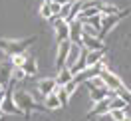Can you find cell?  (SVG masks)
I'll return each instance as SVG.
<instances>
[{"label": "cell", "instance_id": "1", "mask_svg": "<svg viewBox=\"0 0 131 121\" xmlns=\"http://www.w3.org/2000/svg\"><path fill=\"white\" fill-rule=\"evenodd\" d=\"M131 14V8H123V10H119V12H115V14H101V26H99V30H97V36L99 40H103L107 34L113 30L115 26H117V22L119 20H123V18H127Z\"/></svg>", "mask_w": 131, "mask_h": 121}, {"label": "cell", "instance_id": "2", "mask_svg": "<svg viewBox=\"0 0 131 121\" xmlns=\"http://www.w3.org/2000/svg\"><path fill=\"white\" fill-rule=\"evenodd\" d=\"M34 42H36L34 36L24 38V40H2V38H0V50H2L4 54H8V56H16V54H24Z\"/></svg>", "mask_w": 131, "mask_h": 121}, {"label": "cell", "instance_id": "3", "mask_svg": "<svg viewBox=\"0 0 131 121\" xmlns=\"http://www.w3.org/2000/svg\"><path fill=\"white\" fill-rule=\"evenodd\" d=\"M12 97H14V103H16V107H18L22 113H24V117H30V113L36 111V109H42L40 105L34 101V97L30 95L28 91H24V89H18V91H14V93H12Z\"/></svg>", "mask_w": 131, "mask_h": 121}, {"label": "cell", "instance_id": "4", "mask_svg": "<svg viewBox=\"0 0 131 121\" xmlns=\"http://www.w3.org/2000/svg\"><path fill=\"white\" fill-rule=\"evenodd\" d=\"M97 75L103 80V85H105L107 89H111V91H115L117 87H121V85H123V81L119 80V75H115L113 72H109V70L105 68V64H103V68L99 70Z\"/></svg>", "mask_w": 131, "mask_h": 121}, {"label": "cell", "instance_id": "5", "mask_svg": "<svg viewBox=\"0 0 131 121\" xmlns=\"http://www.w3.org/2000/svg\"><path fill=\"white\" fill-rule=\"evenodd\" d=\"M0 109L4 111V115H6V113H8V115H24V113L16 107V103H14V97H12V81H10L8 91H4V99H2Z\"/></svg>", "mask_w": 131, "mask_h": 121}, {"label": "cell", "instance_id": "6", "mask_svg": "<svg viewBox=\"0 0 131 121\" xmlns=\"http://www.w3.org/2000/svg\"><path fill=\"white\" fill-rule=\"evenodd\" d=\"M85 85H88V91H90V99L95 103V101H99V99H103V97H107V95H113V91L111 89H107L105 85H93L90 80L88 81H83Z\"/></svg>", "mask_w": 131, "mask_h": 121}, {"label": "cell", "instance_id": "7", "mask_svg": "<svg viewBox=\"0 0 131 121\" xmlns=\"http://www.w3.org/2000/svg\"><path fill=\"white\" fill-rule=\"evenodd\" d=\"M70 46H72V42H70V40L58 42V50H56V70H60V68H64V65H66V58H68Z\"/></svg>", "mask_w": 131, "mask_h": 121}, {"label": "cell", "instance_id": "8", "mask_svg": "<svg viewBox=\"0 0 131 121\" xmlns=\"http://www.w3.org/2000/svg\"><path fill=\"white\" fill-rule=\"evenodd\" d=\"M82 46L88 50H103L105 52V46H103V42L99 40L95 34H90V32H83L82 34Z\"/></svg>", "mask_w": 131, "mask_h": 121}, {"label": "cell", "instance_id": "9", "mask_svg": "<svg viewBox=\"0 0 131 121\" xmlns=\"http://www.w3.org/2000/svg\"><path fill=\"white\" fill-rule=\"evenodd\" d=\"M82 34H83V24L80 20H72L70 22V36H68V40L72 44H82Z\"/></svg>", "mask_w": 131, "mask_h": 121}, {"label": "cell", "instance_id": "10", "mask_svg": "<svg viewBox=\"0 0 131 121\" xmlns=\"http://www.w3.org/2000/svg\"><path fill=\"white\" fill-rule=\"evenodd\" d=\"M109 99H111V95L103 97V99H99V101H95V105H93V109L90 111V117H97V115H107L109 113Z\"/></svg>", "mask_w": 131, "mask_h": 121}, {"label": "cell", "instance_id": "11", "mask_svg": "<svg viewBox=\"0 0 131 121\" xmlns=\"http://www.w3.org/2000/svg\"><path fill=\"white\" fill-rule=\"evenodd\" d=\"M12 70H14V68L10 64V60L0 64V83H2L4 87H8V83L12 81Z\"/></svg>", "mask_w": 131, "mask_h": 121}, {"label": "cell", "instance_id": "12", "mask_svg": "<svg viewBox=\"0 0 131 121\" xmlns=\"http://www.w3.org/2000/svg\"><path fill=\"white\" fill-rule=\"evenodd\" d=\"M20 70L24 72L26 78H32V75H36V72H38L36 60H34L32 56H24V64H22V68H20Z\"/></svg>", "mask_w": 131, "mask_h": 121}, {"label": "cell", "instance_id": "13", "mask_svg": "<svg viewBox=\"0 0 131 121\" xmlns=\"http://www.w3.org/2000/svg\"><path fill=\"white\" fill-rule=\"evenodd\" d=\"M99 62H103V50H88L85 52V68L95 65Z\"/></svg>", "mask_w": 131, "mask_h": 121}, {"label": "cell", "instance_id": "14", "mask_svg": "<svg viewBox=\"0 0 131 121\" xmlns=\"http://www.w3.org/2000/svg\"><path fill=\"white\" fill-rule=\"evenodd\" d=\"M80 52H82V44H72L70 46V52H68V58H66V68H72L78 62Z\"/></svg>", "mask_w": 131, "mask_h": 121}, {"label": "cell", "instance_id": "15", "mask_svg": "<svg viewBox=\"0 0 131 121\" xmlns=\"http://www.w3.org/2000/svg\"><path fill=\"white\" fill-rule=\"evenodd\" d=\"M58 85H56V80L54 78H46V80L40 81V85H38V91H40L42 95H48V93H52V91H56Z\"/></svg>", "mask_w": 131, "mask_h": 121}, {"label": "cell", "instance_id": "16", "mask_svg": "<svg viewBox=\"0 0 131 121\" xmlns=\"http://www.w3.org/2000/svg\"><path fill=\"white\" fill-rule=\"evenodd\" d=\"M72 78H74V75H72V72H70V68H66V65H64V68H60V70H58V75L54 78V80H56V85L62 87V85L68 83Z\"/></svg>", "mask_w": 131, "mask_h": 121}, {"label": "cell", "instance_id": "17", "mask_svg": "<svg viewBox=\"0 0 131 121\" xmlns=\"http://www.w3.org/2000/svg\"><path fill=\"white\" fill-rule=\"evenodd\" d=\"M80 10H82V0H72V2H70V12H68V16H66L64 20L70 24L72 20H75V16L80 14Z\"/></svg>", "mask_w": 131, "mask_h": 121}, {"label": "cell", "instance_id": "18", "mask_svg": "<svg viewBox=\"0 0 131 121\" xmlns=\"http://www.w3.org/2000/svg\"><path fill=\"white\" fill-rule=\"evenodd\" d=\"M83 26H88V28H91V30H95L97 32L99 30V26H101V14H93V16H90V18H85L82 22Z\"/></svg>", "mask_w": 131, "mask_h": 121}, {"label": "cell", "instance_id": "19", "mask_svg": "<svg viewBox=\"0 0 131 121\" xmlns=\"http://www.w3.org/2000/svg\"><path fill=\"white\" fill-rule=\"evenodd\" d=\"M46 99H44V105L48 107V109H58V107H62L60 105V99H58L56 91H52V93H48V95H44Z\"/></svg>", "mask_w": 131, "mask_h": 121}, {"label": "cell", "instance_id": "20", "mask_svg": "<svg viewBox=\"0 0 131 121\" xmlns=\"http://www.w3.org/2000/svg\"><path fill=\"white\" fill-rule=\"evenodd\" d=\"M109 107H111V109H125V107H127V101H125V99H121V97H117L113 93V95H111V99H109Z\"/></svg>", "mask_w": 131, "mask_h": 121}, {"label": "cell", "instance_id": "21", "mask_svg": "<svg viewBox=\"0 0 131 121\" xmlns=\"http://www.w3.org/2000/svg\"><path fill=\"white\" fill-rule=\"evenodd\" d=\"M99 14H115V12H119V6H113V4H105V2H99Z\"/></svg>", "mask_w": 131, "mask_h": 121}, {"label": "cell", "instance_id": "22", "mask_svg": "<svg viewBox=\"0 0 131 121\" xmlns=\"http://www.w3.org/2000/svg\"><path fill=\"white\" fill-rule=\"evenodd\" d=\"M56 95H58V99H60V105H62V107H66V105L70 103V95L66 93V89H64V87H60V85H58Z\"/></svg>", "mask_w": 131, "mask_h": 121}, {"label": "cell", "instance_id": "23", "mask_svg": "<svg viewBox=\"0 0 131 121\" xmlns=\"http://www.w3.org/2000/svg\"><path fill=\"white\" fill-rule=\"evenodd\" d=\"M40 16L44 18V20H48L50 16H52V8H50V0H44L40 4Z\"/></svg>", "mask_w": 131, "mask_h": 121}, {"label": "cell", "instance_id": "24", "mask_svg": "<svg viewBox=\"0 0 131 121\" xmlns=\"http://www.w3.org/2000/svg\"><path fill=\"white\" fill-rule=\"evenodd\" d=\"M78 85H80V83H78V81H75L74 78H72V80L68 81V83H64V85H62V87L66 89V93H68V95L72 97V95H74V91H75V89H78Z\"/></svg>", "mask_w": 131, "mask_h": 121}, {"label": "cell", "instance_id": "25", "mask_svg": "<svg viewBox=\"0 0 131 121\" xmlns=\"http://www.w3.org/2000/svg\"><path fill=\"white\" fill-rule=\"evenodd\" d=\"M113 93H115L117 97H121V99H125V101H127V105H129V99H131V91H129V89H125V87L121 85V87H117V89H115Z\"/></svg>", "mask_w": 131, "mask_h": 121}, {"label": "cell", "instance_id": "26", "mask_svg": "<svg viewBox=\"0 0 131 121\" xmlns=\"http://www.w3.org/2000/svg\"><path fill=\"white\" fill-rule=\"evenodd\" d=\"M10 64H12V68H22V64H24V54L10 56Z\"/></svg>", "mask_w": 131, "mask_h": 121}, {"label": "cell", "instance_id": "27", "mask_svg": "<svg viewBox=\"0 0 131 121\" xmlns=\"http://www.w3.org/2000/svg\"><path fill=\"white\" fill-rule=\"evenodd\" d=\"M109 115L113 121H121L125 117V109H109Z\"/></svg>", "mask_w": 131, "mask_h": 121}, {"label": "cell", "instance_id": "28", "mask_svg": "<svg viewBox=\"0 0 131 121\" xmlns=\"http://www.w3.org/2000/svg\"><path fill=\"white\" fill-rule=\"evenodd\" d=\"M50 8H52V14H60L62 4H58V2H52V0H50Z\"/></svg>", "mask_w": 131, "mask_h": 121}, {"label": "cell", "instance_id": "29", "mask_svg": "<svg viewBox=\"0 0 131 121\" xmlns=\"http://www.w3.org/2000/svg\"><path fill=\"white\" fill-rule=\"evenodd\" d=\"M52 2H58V4H68V2H72V0H52Z\"/></svg>", "mask_w": 131, "mask_h": 121}, {"label": "cell", "instance_id": "30", "mask_svg": "<svg viewBox=\"0 0 131 121\" xmlns=\"http://www.w3.org/2000/svg\"><path fill=\"white\" fill-rule=\"evenodd\" d=\"M121 121H131V115H125V117H123Z\"/></svg>", "mask_w": 131, "mask_h": 121}, {"label": "cell", "instance_id": "31", "mask_svg": "<svg viewBox=\"0 0 131 121\" xmlns=\"http://www.w3.org/2000/svg\"><path fill=\"white\" fill-rule=\"evenodd\" d=\"M2 99H4V91H0V105H2Z\"/></svg>", "mask_w": 131, "mask_h": 121}, {"label": "cell", "instance_id": "32", "mask_svg": "<svg viewBox=\"0 0 131 121\" xmlns=\"http://www.w3.org/2000/svg\"><path fill=\"white\" fill-rule=\"evenodd\" d=\"M0 91H4V85H2V83H0Z\"/></svg>", "mask_w": 131, "mask_h": 121}, {"label": "cell", "instance_id": "33", "mask_svg": "<svg viewBox=\"0 0 131 121\" xmlns=\"http://www.w3.org/2000/svg\"><path fill=\"white\" fill-rule=\"evenodd\" d=\"M129 105H131V99H129Z\"/></svg>", "mask_w": 131, "mask_h": 121}]
</instances>
